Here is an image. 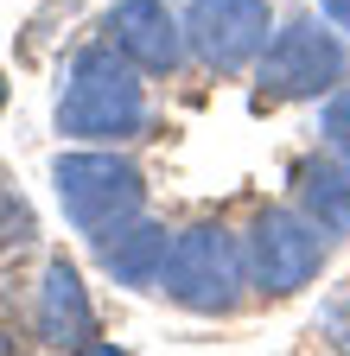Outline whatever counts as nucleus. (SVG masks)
Here are the masks:
<instances>
[{
  "instance_id": "9b49d317",
  "label": "nucleus",
  "mask_w": 350,
  "mask_h": 356,
  "mask_svg": "<svg viewBox=\"0 0 350 356\" xmlns=\"http://www.w3.org/2000/svg\"><path fill=\"white\" fill-rule=\"evenodd\" d=\"M319 134H325L331 153L350 159V83H337L331 96H325V108H319Z\"/></svg>"
},
{
  "instance_id": "6e6552de",
  "label": "nucleus",
  "mask_w": 350,
  "mask_h": 356,
  "mask_svg": "<svg viewBox=\"0 0 350 356\" xmlns=\"http://www.w3.org/2000/svg\"><path fill=\"white\" fill-rule=\"evenodd\" d=\"M32 331L45 350H83L96 337V305H90V286L83 274L58 254L45 261V274H38V293H32Z\"/></svg>"
},
{
  "instance_id": "9d476101",
  "label": "nucleus",
  "mask_w": 350,
  "mask_h": 356,
  "mask_svg": "<svg viewBox=\"0 0 350 356\" xmlns=\"http://www.w3.org/2000/svg\"><path fill=\"white\" fill-rule=\"evenodd\" d=\"M293 197H299V210L319 222V229L337 242V236H350V159L344 153H312L299 165V185H293Z\"/></svg>"
},
{
  "instance_id": "1a4fd4ad",
  "label": "nucleus",
  "mask_w": 350,
  "mask_h": 356,
  "mask_svg": "<svg viewBox=\"0 0 350 356\" xmlns=\"http://www.w3.org/2000/svg\"><path fill=\"white\" fill-rule=\"evenodd\" d=\"M90 242H96V267L115 286H134V293L159 286L166 254H172V229L166 222H147V216H127V222H115V229H102Z\"/></svg>"
},
{
  "instance_id": "2eb2a0df",
  "label": "nucleus",
  "mask_w": 350,
  "mask_h": 356,
  "mask_svg": "<svg viewBox=\"0 0 350 356\" xmlns=\"http://www.w3.org/2000/svg\"><path fill=\"white\" fill-rule=\"evenodd\" d=\"M7 89H13V83H7V76H0V108H7Z\"/></svg>"
},
{
  "instance_id": "4468645a",
  "label": "nucleus",
  "mask_w": 350,
  "mask_h": 356,
  "mask_svg": "<svg viewBox=\"0 0 350 356\" xmlns=\"http://www.w3.org/2000/svg\"><path fill=\"white\" fill-rule=\"evenodd\" d=\"M319 13H325V19H331V26L350 38V0H319Z\"/></svg>"
},
{
  "instance_id": "0eeeda50",
  "label": "nucleus",
  "mask_w": 350,
  "mask_h": 356,
  "mask_svg": "<svg viewBox=\"0 0 350 356\" xmlns=\"http://www.w3.org/2000/svg\"><path fill=\"white\" fill-rule=\"evenodd\" d=\"M109 38L134 58L147 76H172L185 64V19L166 7V0H115L109 7Z\"/></svg>"
},
{
  "instance_id": "f03ea898",
  "label": "nucleus",
  "mask_w": 350,
  "mask_h": 356,
  "mask_svg": "<svg viewBox=\"0 0 350 356\" xmlns=\"http://www.w3.org/2000/svg\"><path fill=\"white\" fill-rule=\"evenodd\" d=\"M159 293L172 305L198 312V318L236 312L242 293H248L242 236L223 229V222H191V229H179V236H172V254H166V274H159Z\"/></svg>"
},
{
  "instance_id": "ddd939ff",
  "label": "nucleus",
  "mask_w": 350,
  "mask_h": 356,
  "mask_svg": "<svg viewBox=\"0 0 350 356\" xmlns=\"http://www.w3.org/2000/svg\"><path fill=\"white\" fill-rule=\"evenodd\" d=\"M0 242H32V210H26V197L7 185V178H0Z\"/></svg>"
},
{
  "instance_id": "f8f14e48",
  "label": "nucleus",
  "mask_w": 350,
  "mask_h": 356,
  "mask_svg": "<svg viewBox=\"0 0 350 356\" xmlns=\"http://www.w3.org/2000/svg\"><path fill=\"white\" fill-rule=\"evenodd\" d=\"M312 331H319V337H325L331 350H350V280H344V286H337V293H331V299L319 305Z\"/></svg>"
},
{
  "instance_id": "423d86ee",
  "label": "nucleus",
  "mask_w": 350,
  "mask_h": 356,
  "mask_svg": "<svg viewBox=\"0 0 350 356\" xmlns=\"http://www.w3.org/2000/svg\"><path fill=\"white\" fill-rule=\"evenodd\" d=\"M268 38H274L268 0H191V7H185V44L198 51V64L216 70V76L248 70Z\"/></svg>"
},
{
  "instance_id": "39448f33",
  "label": "nucleus",
  "mask_w": 350,
  "mask_h": 356,
  "mask_svg": "<svg viewBox=\"0 0 350 356\" xmlns=\"http://www.w3.org/2000/svg\"><path fill=\"white\" fill-rule=\"evenodd\" d=\"M242 254H248V286L268 293V299H293L299 286L319 280V267L331 254V236L319 229L299 204H274L248 222L242 236Z\"/></svg>"
},
{
  "instance_id": "20e7f679",
  "label": "nucleus",
  "mask_w": 350,
  "mask_h": 356,
  "mask_svg": "<svg viewBox=\"0 0 350 356\" xmlns=\"http://www.w3.org/2000/svg\"><path fill=\"white\" fill-rule=\"evenodd\" d=\"M350 76V38H337V26L319 19H287L255 58V89L261 102H305V96H331Z\"/></svg>"
},
{
  "instance_id": "7ed1b4c3",
  "label": "nucleus",
  "mask_w": 350,
  "mask_h": 356,
  "mask_svg": "<svg viewBox=\"0 0 350 356\" xmlns=\"http://www.w3.org/2000/svg\"><path fill=\"white\" fill-rule=\"evenodd\" d=\"M51 191L70 216V229L83 236H102L115 222L141 216L147 210V178L134 159H121L115 147H77L51 159Z\"/></svg>"
},
{
  "instance_id": "f257e3e1",
  "label": "nucleus",
  "mask_w": 350,
  "mask_h": 356,
  "mask_svg": "<svg viewBox=\"0 0 350 356\" xmlns=\"http://www.w3.org/2000/svg\"><path fill=\"white\" fill-rule=\"evenodd\" d=\"M147 70L121 51V44H83V51L64 64V83H58V108H51V127L77 147H127L141 140L153 108H147Z\"/></svg>"
}]
</instances>
